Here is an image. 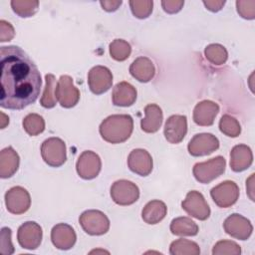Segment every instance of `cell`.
I'll list each match as a JSON object with an SVG mask.
<instances>
[{
    "mask_svg": "<svg viewBox=\"0 0 255 255\" xmlns=\"http://www.w3.org/2000/svg\"><path fill=\"white\" fill-rule=\"evenodd\" d=\"M0 66L1 107L22 110L35 103L40 95L42 80L29 56L17 46L1 47Z\"/></svg>",
    "mask_w": 255,
    "mask_h": 255,
    "instance_id": "obj_1",
    "label": "cell"
},
{
    "mask_svg": "<svg viewBox=\"0 0 255 255\" xmlns=\"http://www.w3.org/2000/svg\"><path fill=\"white\" fill-rule=\"evenodd\" d=\"M133 129V121L129 115H112L105 119L100 126L102 137L111 143L126 141Z\"/></svg>",
    "mask_w": 255,
    "mask_h": 255,
    "instance_id": "obj_2",
    "label": "cell"
},
{
    "mask_svg": "<svg viewBox=\"0 0 255 255\" xmlns=\"http://www.w3.org/2000/svg\"><path fill=\"white\" fill-rule=\"evenodd\" d=\"M79 222L83 230L89 235H103L110 228V220L107 215L95 209L84 211L79 218Z\"/></svg>",
    "mask_w": 255,
    "mask_h": 255,
    "instance_id": "obj_3",
    "label": "cell"
},
{
    "mask_svg": "<svg viewBox=\"0 0 255 255\" xmlns=\"http://www.w3.org/2000/svg\"><path fill=\"white\" fill-rule=\"evenodd\" d=\"M226 161L223 156H215L207 161L198 162L193 166V175L201 183H209L225 171Z\"/></svg>",
    "mask_w": 255,
    "mask_h": 255,
    "instance_id": "obj_4",
    "label": "cell"
},
{
    "mask_svg": "<svg viewBox=\"0 0 255 255\" xmlns=\"http://www.w3.org/2000/svg\"><path fill=\"white\" fill-rule=\"evenodd\" d=\"M41 155L48 165L59 167L67 159L66 144L59 137L47 138L41 145Z\"/></svg>",
    "mask_w": 255,
    "mask_h": 255,
    "instance_id": "obj_5",
    "label": "cell"
},
{
    "mask_svg": "<svg viewBox=\"0 0 255 255\" xmlns=\"http://www.w3.org/2000/svg\"><path fill=\"white\" fill-rule=\"evenodd\" d=\"M111 197L119 205H130L139 197L137 185L127 179H120L111 187Z\"/></svg>",
    "mask_w": 255,
    "mask_h": 255,
    "instance_id": "obj_6",
    "label": "cell"
},
{
    "mask_svg": "<svg viewBox=\"0 0 255 255\" xmlns=\"http://www.w3.org/2000/svg\"><path fill=\"white\" fill-rule=\"evenodd\" d=\"M181 207L187 214L198 220H206L210 215V208L204 196L196 190H191L186 194Z\"/></svg>",
    "mask_w": 255,
    "mask_h": 255,
    "instance_id": "obj_7",
    "label": "cell"
},
{
    "mask_svg": "<svg viewBox=\"0 0 255 255\" xmlns=\"http://www.w3.org/2000/svg\"><path fill=\"white\" fill-rule=\"evenodd\" d=\"M56 98L63 108H73L80 100V92L70 76H61L56 86Z\"/></svg>",
    "mask_w": 255,
    "mask_h": 255,
    "instance_id": "obj_8",
    "label": "cell"
},
{
    "mask_svg": "<svg viewBox=\"0 0 255 255\" xmlns=\"http://www.w3.org/2000/svg\"><path fill=\"white\" fill-rule=\"evenodd\" d=\"M210 195L216 205L222 208L232 206L239 197V188L234 181L225 180L210 191Z\"/></svg>",
    "mask_w": 255,
    "mask_h": 255,
    "instance_id": "obj_9",
    "label": "cell"
},
{
    "mask_svg": "<svg viewBox=\"0 0 255 255\" xmlns=\"http://www.w3.org/2000/svg\"><path fill=\"white\" fill-rule=\"evenodd\" d=\"M42 228L34 221H27L23 223L17 232L18 243L22 248L28 250L37 249L42 241Z\"/></svg>",
    "mask_w": 255,
    "mask_h": 255,
    "instance_id": "obj_10",
    "label": "cell"
},
{
    "mask_svg": "<svg viewBox=\"0 0 255 255\" xmlns=\"http://www.w3.org/2000/svg\"><path fill=\"white\" fill-rule=\"evenodd\" d=\"M5 204L9 212L13 214H23L30 208V194L25 188L14 186L5 193Z\"/></svg>",
    "mask_w": 255,
    "mask_h": 255,
    "instance_id": "obj_11",
    "label": "cell"
},
{
    "mask_svg": "<svg viewBox=\"0 0 255 255\" xmlns=\"http://www.w3.org/2000/svg\"><path fill=\"white\" fill-rule=\"evenodd\" d=\"M88 85L92 93L96 95L106 93L113 85L112 72L104 66L93 67L88 74Z\"/></svg>",
    "mask_w": 255,
    "mask_h": 255,
    "instance_id": "obj_12",
    "label": "cell"
},
{
    "mask_svg": "<svg viewBox=\"0 0 255 255\" xmlns=\"http://www.w3.org/2000/svg\"><path fill=\"white\" fill-rule=\"evenodd\" d=\"M102 161L100 156L91 150L84 151L78 158L76 169L80 177L83 179H93L98 176L101 171Z\"/></svg>",
    "mask_w": 255,
    "mask_h": 255,
    "instance_id": "obj_13",
    "label": "cell"
},
{
    "mask_svg": "<svg viewBox=\"0 0 255 255\" xmlns=\"http://www.w3.org/2000/svg\"><path fill=\"white\" fill-rule=\"evenodd\" d=\"M223 227L227 234L239 240L248 239L253 231L251 222L238 213H233L228 216L223 223Z\"/></svg>",
    "mask_w": 255,
    "mask_h": 255,
    "instance_id": "obj_14",
    "label": "cell"
},
{
    "mask_svg": "<svg viewBox=\"0 0 255 255\" xmlns=\"http://www.w3.org/2000/svg\"><path fill=\"white\" fill-rule=\"evenodd\" d=\"M219 147L218 138L212 133L195 134L188 143V152L193 156L208 155Z\"/></svg>",
    "mask_w": 255,
    "mask_h": 255,
    "instance_id": "obj_15",
    "label": "cell"
},
{
    "mask_svg": "<svg viewBox=\"0 0 255 255\" xmlns=\"http://www.w3.org/2000/svg\"><path fill=\"white\" fill-rule=\"evenodd\" d=\"M128 165L132 172L140 176H146L152 170V157L145 149L135 148L128 154Z\"/></svg>",
    "mask_w": 255,
    "mask_h": 255,
    "instance_id": "obj_16",
    "label": "cell"
},
{
    "mask_svg": "<svg viewBox=\"0 0 255 255\" xmlns=\"http://www.w3.org/2000/svg\"><path fill=\"white\" fill-rule=\"evenodd\" d=\"M187 132V120L182 115L170 116L164 126V136L170 143H179Z\"/></svg>",
    "mask_w": 255,
    "mask_h": 255,
    "instance_id": "obj_17",
    "label": "cell"
},
{
    "mask_svg": "<svg viewBox=\"0 0 255 255\" xmlns=\"http://www.w3.org/2000/svg\"><path fill=\"white\" fill-rule=\"evenodd\" d=\"M76 232L72 226L66 223H59L52 228L51 240L53 245L60 250H69L76 243Z\"/></svg>",
    "mask_w": 255,
    "mask_h": 255,
    "instance_id": "obj_18",
    "label": "cell"
},
{
    "mask_svg": "<svg viewBox=\"0 0 255 255\" xmlns=\"http://www.w3.org/2000/svg\"><path fill=\"white\" fill-rule=\"evenodd\" d=\"M219 112V106L208 100L199 102L193 110V121L198 126L208 127L214 123V119Z\"/></svg>",
    "mask_w": 255,
    "mask_h": 255,
    "instance_id": "obj_19",
    "label": "cell"
},
{
    "mask_svg": "<svg viewBox=\"0 0 255 255\" xmlns=\"http://www.w3.org/2000/svg\"><path fill=\"white\" fill-rule=\"evenodd\" d=\"M253 161L251 148L246 144L235 145L230 152V167L235 172L247 169Z\"/></svg>",
    "mask_w": 255,
    "mask_h": 255,
    "instance_id": "obj_20",
    "label": "cell"
},
{
    "mask_svg": "<svg viewBox=\"0 0 255 255\" xmlns=\"http://www.w3.org/2000/svg\"><path fill=\"white\" fill-rule=\"evenodd\" d=\"M129 73L138 82L147 83L154 77L155 68L150 59L146 57H139L130 65Z\"/></svg>",
    "mask_w": 255,
    "mask_h": 255,
    "instance_id": "obj_21",
    "label": "cell"
},
{
    "mask_svg": "<svg viewBox=\"0 0 255 255\" xmlns=\"http://www.w3.org/2000/svg\"><path fill=\"white\" fill-rule=\"evenodd\" d=\"M112 100L115 106L129 107L136 100V90L129 83L121 82L114 88Z\"/></svg>",
    "mask_w": 255,
    "mask_h": 255,
    "instance_id": "obj_22",
    "label": "cell"
},
{
    "mask_svg": "<svg viewBox=\"0 0 255 255\" xmlns=\"http://www.w3.org/2000/svg\"><path fill=\"white\" fill-rule=\"evenodd\" d=\"M19 162V155L13 147L8 146L3 148L0 152V176L2 178H8L14 175L18 170Z\"/></svg>",
    "mask_w": 255,
    "mask_h": 255,
    "instance_id": "obj_23",
    "label": "cell"
},
{
    "mask_svg": "<svg viewBox=\"0 0 255 255\" xmlns=\"http://www.w3.org/2000/svg\"><path fill=\"white\" fill-rule=\"evenodd\" d=\"M144 119L140 122L141 129L145 132L152 133L159 129L162 124V111L155 104H149L144 108Z\"/></svg>",
    "mask_w": 255,
    "mask_h": 255,
    "instance_id": "obj_24",
    "label": "cell"
},
{
    "mask_svg": "<svg viewBox=\"0 0 255 255\" xmlns=\"http://www.w3.org/2000/svg\"><path fill=\"white\" fill-rule=\"evenodd\" d=\"M167 213V207L160 200H151L145 204L141 211V217L147 224H156L160 222Z\"/></svg>",
    "mask_w": 255,
    "mask_h": 255,
    "instance_id": "obj_25",
    "label": "cell"
},
{
    "mask_svg": "<svg viewBox=\"0 0 255 255\" xmlns=\"http://www.w3.org/2000/svg\"><path fill=\"white\" fill-rule=\"evenodd\" d=\"M170 231L177 236H194L198 233V226L191 218L182 216L171 221Z\"/></svg>",
    "mask_w": 255,
    "mask_h": 255,
    "instance_id": "obj_26",
    "label": "cell"
},
{
    "mask_svg": "<svg viewBox=\"0 0 255 255\" xmlns=\"http://www.w3.org/2000/svg\"><path fill=\"white\" fill-rule=\"evenodd\" d=\"M46 86L40 100V104L42 107L46 109H51L56 106L57 98H56V78L53 74H47L45 76Z\"/></svg>",
    "mask_w": 255,
    "mask_h": 255,
    "instance_id": "obj_27",
    "label": "cell"
},
{
    "mask_svg": "<svg viewBox=\"0 0 255 255\" xmlns=\"http://www.w3.org/2000/svg\"><path fill=\"white\" fill-rule=\"evenodd\" d=\"M169 253L171 255H199V246L187 239H177L170 244Z\"/></svg>",
    "mask_w": 255,
    "mask_h": 255,
    "instance_id": "obj_28",
    "label": "cell"
},
{
    "mask_svg": "<svg viewBox=\"0 0 255 255\" xmlns=\"http://www.w3.org/2000/svg\"><path fill=\"white\" fill-rule=\"evenodd\" d=\"M23 128L29 135H38L45 129V121L38 114H29L23 120Z\"/></svg>",
    "mask_w": 255,
    "mask_h": 255,
    "instance_id": "obj_29",
    "label": "cell"
},
{
    "mask_svg": "<svg viewBox=\"0 0 255 255\" xmlns=\"http://www.w3.org/2000/svg\"><path fill=\"white\" fill-rule=\"evenodd\" d=\"M205 58L213 65H223L228 58L226 49L220 44H210L204 50Z\"/></svg>",
    "mask_w": 255,
    "mask_h": 255,
    "instance_id": "obj_30",
    "label": "cell"
},
{
    "mask_svg": "<svg viewBox=\"0 0 255 255\" xmlns=\"http://www.w3.org/2000/svg\"><path fill=\"white\" fill-rule=\"evenodd\" d=\"M13 11L20 17L26 18L33 16L39 7V2L36 0H13L11 1Z\"/></svg>",
    "mask_w": 255,
    "mask_h": 255,
    "instance_id": "obj_31",
    "label": "cell"
},
{
    "mask_svg": "<svg viewBox=\"0 0 255 255\" xmlns=\"http://www.w3.org/2000/svg\"><path fill=\"white\" fill-rule=\"evenodd\" d=\"M130 53V45L123 39H116L110 44V55L116 61L122 62L127 60Z\"/></svg>",
    "mask_w": 255,
    "mask_h": 255,
    "instance_id": "obj_32",
    "label": "cell"
},
{
    "mask_svg": "<svg viewBox=\"0 0 255 255\" xmlns=\"http://www.w3.org/2000/svg\"><path fill=\"white\" fill-rule=\"evenodd\" d=\"M219 128L221 132L230 137H236L241 132V127L239 122L230 115H224L219 122Z\"/></svg>",
    "mask_w": 255,
    "mask_h": 255,
    "instance_id": "obj_33",
    "label": "cell"
},
{
    "mask_svg": "<svg viewBox=\"0 0 255 255\" xmlns=\"http://www.w3.org/2000/svg\"><path fill=\"white\" fill-rule=\"evenodd\" d=\"M131 13L138 19L147 18L152 12L153 2L150 0H131L129 1Z\"/></svg>",
    "mask_w": 255,
    "mask_h": 255,
    "instance_id": "obj_34",
    "label": "cell"
},
{
    "mask_svg": "<svg viewBox=\"0 0 255 255\" xmlns=\"http://www.w3.org/2000/svg\"><path fill=\"white\" fill-rule=\"evenodd\" d=\"M241 253L240 246L231 240H221L218 241L213 249L212 254L213 255H239Z\"/></svg>",
    "mask_w": 255,
    "mask_h": 255,
    "instance_id": "obj_35",
    "label": "cell"
},
{
    "mask_svg": "<svg viewBox=\"0 0 255 255\" xmlns=\"http://www.w3.org/2000/svg\"><path fill=\"white\" fill-rule=\"evenodd\" d=\"M236 8L239 15L248 20H252L255 18V1L247 0V1H236Z\"/></svg>",
    "mask_w": 255,
    "mask_h": 255,
    "instance_id": "obj_36",
    "label": "cell"
},
{
    "mask_svg": "<svg viewBox=\"0 0 255 255\" xmlns=\"http://www.w3.org/2000/svg\"><path fill=\"white\" fill-rule=\"evenodd\" d=\"M13 252L14 247L11 242V229L8 227H3L1 229V253L9 255Z\"/></svg>",
    "mask_w": 255,
    "mask_h": 255,
    "instance_id": "obj_37",
    "label": "cell"
},
{
    "mask_svg": "<svg viewBox=\"0 0 255 255\" xmlns=\"http://www.w3.org/2000/svg\"><path fill=\"white\" fill-rule=\"evenodd\" d=\"M15 35V31L13 26L5 21V20H1L0 21V41L1 42H7L13 39Z\"/></svg>",
    "mask_w": 255,
    "mask_h": 255,
    "instance_id": "obj_38",
    "label": "cell"
},
{
    "mask_svg": "<svg viewBox=\"0 0 255 255\" xmlns=\"http://www.w3.org/2000/svg\"><path fill=\"white\" fill-rule=\"evenodd\" d=\"M184 1L181 0H164L161 1V6L163 8V10L168 13V14H174L177 13L181 10V8L183 7Z\"/></svg>",
    "mask_w": 255,
    "mask_h": 255,
    "instance_id": "obj_39",
    "label": "cell"
},
{
    "mask_svg": "<svg viewBox=\"0 0 255 255\" xmlns=\"http://www.w3.org/2000/svg\"><path fill=\"white\" fill-rule=\"evenodd\" d=\"M204 6L211 12H218L222 9L225 4V1H218V0H207L203 1Z\"/></svg>",
    "mask_w": 255,
    "mask_h": 255,
    "instance_id": "obj_40",
    "label": "cell"
},
{
    "mask_svg": "<svg viewBox=\"0 0 255 255\" xmlns=\"http://www.w3.org/2000/svg\"><path fill=\"white\" fill-rule=\"evenodd\" d=\"M100 4L104 10L108 12H114L122 5V1H101Z\"/></svg>",
    "mask_w": 255,
    "mask_h": 255,
    "instance_id": "obj_41",
    "label": "cell"
},
{
    "mask_svg": "<svg viewBox=\"0 0 255 255\" xmlns=\"http://www.w3.org/2000/svg\"><path fill=\"white\" fill-rule=\"evenodd\" d=\"M253 178H254V174H251V176L249 177V179L246 181V188L248 191V195L251 198V200L254 201V196H253Z\"/></svg>",
    "mask_w": 255,
    "mask_h": 255,
    "instance_id": "obj_42",
    "label": "cell"
},
{
    "mask_svg": "<svg viewBox=\"0 0 255 255\" xmlns=\"http://www.w3.org/2000/svg\"><path fill=\"white\" fill-rule=\"evenodd\" d=\"M8 124H9V118L4 113H1V128H4Z\"/></svg>",
    "mask_w": 255,
    "mask_h": 255,
    "instance_id": "obj_43",
    "label": "cell"
}]
</instances>
